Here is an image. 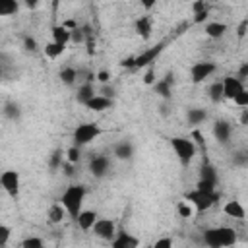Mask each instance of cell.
<instances>
[{
	"label": "cell",
	"instance_id": "cell-1",
	"mask_svg": "<svg viewBox=\"0 0 248 248\" xmlns=\"http://www.w3.org/2000/svg\"><path fill=\"white\" fill-rule=\"evenodd\" d=\"M85 194H87V188L83 184H70L64 192H62V205L66 207L68 215L76 221V217L79 215L81 211V205H83V200H85Z\"/></svg>",
	"mask_w": 248,
	"mask_h": 248
},
{
	"label": "cell",
	"instance_id": "cell-2",
	"mask_svg": "<svg viewBox=\"0 0 248 248\" xmlns=\"http://www.w3.org/2000/svg\"><path fill=\"white\" fill-rule=\"evenodd\" d=\"M234 242H236V232L231 227H211L203 231V244L211 248L232 246Z\"/></svg>",
	"mask_w": 248,
	"mask_h": 248
},
{
	"label": "cell",
	"instance_id": "cell-3",
	"mask_svg": "<svg viewBox=\"0 0 248 248\" xmlns=\"http://www.w3.org/2000/svg\"><path fill=\"white\" fill-rule=\"evenodd\" d=\"M103 134V128L97 124V122H83V124H78L74 134H72V140H74V145H87L91 143L95 138H99Z\"/></svg>",
	"mask_w": 248,
	"mask_h": 248
},
{
	"label": "cell",
	"instance_id": "cell-4",
	"mask_svg": "<svg viewBox=\"0 0 248 248\" xmlns=\"http://www.w3.org/2000/svg\"><path fill=\"white\" fill-rule=\"evenodd\" d=\"M186 202H190L198 211H207L213 203L219 202V192H205V190H200V188H194L186 194Z\"/></svg>",
	"mask_w": 248,
	"mask_h": 248
},
{
	"label": "cell",
	"instance_id": "cell-5",
	"mask_svg": "<svg viewBox=\"0 0 248 248\" xmlns=\"http://www.w3.org/2000/svg\"><path fill=\"white\" fill-rule=\"evenodd\" d=\"M170 147L174 149V153L182 165H190V161L196 157V145L188 138H182V136L170 138Z\"/></svg>",
	"mask_w": 248,
	"mask_h": 248
},
{
	"label": "cell",
	"instance_id": "cell-6",
	"mask_svg": "<svg viewBox=\"0 0 248 248\" xmlns=\"http://www.w3.org/2000/svg\"><path fill=\"white\" fill-rule=\"evenodd\" d=\"M0 184L8 196L12 198L19 196V172L17 170H4L0 174Z\"/></svg>",
	"mask_w": 248,
	"mask_h": 248
},
{
	"label": "cell",
	"instance_id": "cell-7",
	"mask_svg": "<svg viewBox=\"0 0 248 248\" xmlns=\"http://www.w3.org/2000/svg\"><path fill=\"white\" fill-rule=\"evenodd\" d=\"M215 70H217V66H215L213 62L202 60V62H196V64L190 68V78H192L194 83H202V81H205Z\"/></svg>",
	"mask_w": 248,
	"mask_h": 248
},
{
	"label": "cell",
	"instance_id": "cell-8",
	"mask_svg": "<svg viewBox=\"0 0 248 248\" xmlns=\"http://www.w3.org/2000/svg\"><path fill=\"white\" fill-rule=\"evenodd\" d=\"M108 170H110V159H108L107 155L97 153V155L91 157V161H89V172H91L95 178L107 176Z\"/></svg>",
	"mask_w": 248,
	"mask_h": 248
},
{
	"label": "cell",
	"instance_id": "cell-9",
	"mask_svg": "<svg viewBox=\"0 0 248 248\" xmlns=\"http://www.w3.org/2000/svg\"><path fill=\"white\" fill-rule=\"evenodd\" d=\"M93 234L103 238V240H112L114 234H116V225L112 219H97L95 225H93Z\"/></svg>",
	"mask_w": 248,
	"mask_h": 248
},
{
	"label": "cell",
	"instance_id": "cell-10",
	"mask_svg": "<svg viewBox=\"0 0 248 248\" xmlns=\"http://www.w3.org/2000/svg\"><path fill=\"white\" fill-rule=\"evenodd\" d=\"M163 43H157L155 46H149V48H145L143 52H140L138 56H136V68H145V66H151L153 62H155V58L161 54V50H163Z\"/></svg>",
	"mask_w": 248,
	"mask_h": 248
},
{
	"label": "cell",
	"instance_id": "cell-11",
	"mask_svg": "<svg viewBox=\"0 0 248 248\" xmlns=\"http://www.w3.org/2000/svg\"><path fill=\"white\" fill-rule=\"evenodd\" d=\"M240 91H244V83L240 78H232V76H227L223 79V93H225V99H234Z\"/></svg>",
	"mask_w": 248,
	"mask_h": 248
},
{
	"label": "cell",
	"instance_id": "cell-12",
	"mask_svg": "<svg viewBox=\"0 0 248 248\" xmlns=\"http://www.w3.org/2000/svg\"><path fill=\"white\" fill-rule=\"evenodd\" d=\"M231 134H232L231 122H227V120H217V122L213 124V138H215L219 143L225 145V143L231 140Z\"/></svg>",
	"mask_w": 248,
	"mask_h": 248
},
{
	"label": "cell",
	"instance_id": "cell-13",
	"mask_svg": "<svg viewBox=\"0 0 248 248\" xmlns=\"http://www.w3.org/2000/svg\"><path fill=\"white\" fill-rule=\"evenodd\" d=\"M97 219H99V215H97L95 209H81L79 215L76 217V223H78V227L81 231H91Z\"/></svg>",
	"mask_w": 248,
	"mask_h": 248
},
{
	"label": "cell",
	"instance_id": "cell-14",
	"mask_svg": "<svg viewBox=\"0 0 248 248\" xmlns=\"http://www.w3.org/2000/svg\"><path fill=\"white\" fill-rule=\"evenodd\" d=\"M85 107H87L89 110H93V112H103V110H107V108L112 107V99H110V97H105V95H101V93H95L93 99H89Z\"/></svg>",
	"mask_w": 248,
	"mask_h": 248
},
{
	"label": "cell",
	"instance_id": "cell-15",
	"mask_svg": "<svg viewBox=\"0 0 248 248\" xmlns=\"http://www.w3.org/2000/svg\"><path fill=\"white\" fill-rule=\"evenodd\" d=\"M153 89H155V93L159 97L170 99V95H172V74H167L163 79H157L153 83Z\"/></svg>",
	"mask_w": 248,
	"mask_h": 248
},
{
	"label": "cell",
	"instance_id": "cell-16",
	"mask_svg": "<svg viewBox=\"0 0 248 248\" xmlns=\"http://www.w3.org/2000/svg\"><path fill=\"white\" fill-rule=\"evenodd\" d=\"M112 153H114V157L120 159V161H130V159L134 157V145H132L128 140H122V141H118V143L112 147Z\"/></svg>",
	"mask_w": 248,
	"mask_h": 248
},
{
	"label": "cell",
	"instance_id": "cell-17",
	"mask_svg": "<svg viewBox=\"0 0 248 248\" xmlns=\"http://www.w3.org/2000/svg\"><path fill=\"white\" fill-rule=\"evenodd\" d=\"M151 31H153V19H151V16H141V17L136 19V33L141 39H149L151 37Z\"/></svg>",
	"mask_w": 248,
	"mask_h": 248
},
{
	"label": "cell",
	"instance_id": "cell-18",
	"mask_svg": "<svg viewBox=\"0 0 248 248\" xmlns=\"http://www.w3.org/2000/svg\"><path fill=\"white\" fill-rule=\"evenodd\" d=\"M223 213L227 217H232V219H244L246 211H244V205L238 202V200H231L223 205Z\"/></svg>",
	"mask_w": 248,
	"mask_h": 248
},
{
	"label": "cell",
	"instance_id": "cell-19",
	"mask_svg": "<svg viewBox=\"0 0 248 248\" xmlns=\"http://www.w3.org/2000/svg\"><path fill=\"white\" fill-rule=\"evenodd\" d=\"M110 244H112L114 248H134V246L140 244V240L134 238L130 232H118V236H114V238L110 240Z\"/></svg>",
	"mask_w": 248,
	"mask_h": 248
},
{
	"label": "cell",
	"instance_id": "cell-20",
	"mask_svg": "<svg viewBox=\"0 0 248 248\" xmlns=\"http://www.w3.org/2000/svg\"><path fill=\"white\" fill-rule=\"evenodd\" d=\"M207 118V110L205 108H200V107H192L186 110V120L190 126H200L202 122H205Z\"/></svg>",
	"mask_w": 248,
	"mask_h": 248
},
{
	"label": "cell",
	"instance_id": "cell-21",
	"mask_svg": "<svg viewBox=\"0 0 248 248\" xmlns=\"http://www.w3.org/2000/svg\"><path fill=\"white\" fill-rule=\"evenodd\" d=\"M227 23H223V21H209L207 25H205V35L209 37V39H221L225 33H227Z\"/></svg>",
	"mask_w": 248,
	"mask_h": 248
},
{
	"label": "cell",
	"instance_id": "cell-22",
	"mask_svg": "<svg viewBox=\"0 0 248 248\" xmlns=\"http://www.w3.org/2000/svg\"><path fill=\"white\" fill-rule=\"evenodd\" d=\"M52 41L62 43V45H68L72 41V29H68L64 23L62 25H54L52 27Z\"/></svg>",
	"mask_w": 248,
	"mask_h": 248
},
{
	"label": "cell",
	"instance_id": "cell-23",
	"mask_svg": "<svg viewBox=\"0 0 248 248\" xmlns=\"http://www.w3.org/2000/svg\"><path fill=\"white\" fill-rule=\"evenodd\" d=\"M93 95H95V91H93L91 81H85V83L79 85V89H78V93H76V101L81 103V105H87V101L93 99Z\"/></svg>",
	"mask_w": 248,
	"mask_h": 248
},
{
	"label": "cell",
	"instance_id": "cell-24",
	"mask_svg": "<svg viewBox=\"0 0 248 248\" xmlns=\"http://www.w3.org/2000/svg\"><path fill=\"white\" fill-rule=\"evenodd\" d=\"M66 215H68V211H66V207H64L62 203H52L50 209H48V221H50L52 225L62 223V219H64Z\"/></svg>",
	"mask_w": 248,
	"mask_h": 248
},
{
	"label": "cell",
	"instance_id": "cell-25",
	"mask_svg": "<svg viewBox=\"0 0 248 248\" xmlns=\"http://www.w3.org/2000/svg\"><path fill=\"white\" fill-rule=\"evenodd\" d=\"M4 116L10 118V120H17V118L21 116V107H19L16 101L4 103Z\"/></svg>",
	"mask_w": 248,
	"mask_h": 248
},
{
	"label": "cell",
	"instance_id": "cell-26",
	"mask_svg": "<svg viewBox=\"0 0 248 248\" xmlns=\"http://www.w3.org/2000/svg\"><path fill=\"white\" fill-rule=\"evenodd\" d=\"M64 50H66V45L56 43V41H50V43H46V46H45V54H46L48 58H58Z\"/></svg>",
	"mask_w": 248,
	"mask_h": 248
},
{
	"label": "cell",
	"instance_id": "cell-27",
	"mask_svg": "<svg viewBox=\"0 0 248 248\" xmlns=\"http://www.w3.org/2000/svg\"><path fill=\"white\" fill-rule=\"evenodd\" d=\"M207 93H209V99H211L213 103H219L221 99H225V93H223V81H215V83H211L209 89H207Z\"/></svg>",
	"mask_w": 248,
	"mask_h": 248
},
{
	"label": "cell",
	"instance_id": "cell-28",
	"mask_svg": "<svg viewBox=\"0 0 248 248\" xmlns=\"http://www.w3.org/2000/svg\"><path fill=\"white\" fill-rule=\"evenodd\" d=\"M19 10L17 0H0V16H12Z\"/></svg>",
	"mask_w": 248,
	"mask_h": 248
},
{
	"label": "cell",
	"instance_id": "cell-29",
	"mask_svg": "<svg viewBox=\"0 0 248 248\" xmlns=\"http://www.w3.org/2000/svg\"><path fill=\"white\" fill-rule=\"evenodd\" d=\"M60 79H62V83H66V85H74L76 79H78V72H76L72 66H66V68L60 70Z\"/></svg>",
	"mask_w": 248,
	"mask_h": 248
},
{
	"label": "cell",
	"instance_id": "cell-30",
	"mask_svg": "<svg viewBox=\"0 0 248 248\" xmlns=\"http://www.w3.org/2000/svg\"><path fill=\"white\" fill-rule=\"evenodd\" d=\"M62 149H54L52 153H50V157H48V169L50 170H58V169H62V165H64V161H62Z\"/></svg>",
	"mask_w": 248,
	"mask_h": 248
},
{
	"label": "cell",
	"instance_id": "cell-31",
	"mask_svg": "<svg viewBox=\"0 0 248 248\" xmlns=\"http://www.w3.org/2000/svg\"><path fill=\"white\" fill-rule=\"evenodd\" d=\"M200 178L217 186V172H215V169H213L211 165H203V167H202V170H200Z\"/></svg>",
	"mask_w": 248,
	"mask_h": 248
},
{
	"label": "cell",
	"instance_id": "cell-32",
	"mask_svg": "<svg viewBox=\"0 0 248 248\" xmlns=\"http://www.w3.org/2000/svg\"><path fill=\"white\" fill-rule=\"evenodd\" d=\"M81 159V147L79 145H72L68 151H66V161H70V163H78Z\"/></svg>",
	"mask_w": 248,
	"mask_h": 248
},
{
	"label": "cell",
	"instance_id": "cell-33",
	"mask_svg": "<svg viewBox=\"0 0 248 248\" xmlns=\"http://www.w3.org/2000/svg\"><path fill=\"white\" fill-rule=\"evenodd\" d=\"M192 207H194V205H192L190 202H186V200H184V202H178L176 211H178V215H180V217H192V211H194Z\"/></svg>",
	"mask_w": 248,
	"mask_h": 248
},
{
	"label": "cell",
	"instance_id": "cell-34",
	"mask_svg": "<svg viewBox=\"0 0 248 248\" xmlns=\"http://www.w3.org/2000/svg\"><path fill=\"white\" fill-rule=\"evenodd\" d=\"M43 238L39 236H29L25 240H21V248H43Z\"/></svg>",
	"mask_w": 248,
	"mask_h": 248
},
{
	"label": "cell",
	"instance_id": "cell-35",
	"mask_svg": "<svg viewBox=\"0 0 248 248\" xmlns=\"http://www.w3.org/2000/svg\"><path fill=\"white\" fill-rule=\"evenodd\" d=\"M10 234H12V229L8 225H0V246H6L8 244Z\"/></svg>",
	"mask_w": 248,
	"mask_h": 248
},
{
	"label": "cell",
	"instance_id": "cell-36",
	"mask_svg": "<svg viewBox=\"0 0 248 248\" xmlns=\"http://www.w3.org/2000/svg\"><path fill=\"white\" fill-rule=\"evenodd\" d=\"M232 103H234V105H238V107H242V108H244V107H248V89L240 91V93L232 99Z\"/></svg>",
	"mask_w": 248,
	"mask_h": 248
},
{
	"label": "cell",
	"instance_id": "cell-37",
	"mask_svg": "<svg viewBox=\"0 0 248 248\" xmlns=\"http://www.w3.org/2000/svg\"><path fill=\"white\" fill-rule=\"evenodd\" d=\"M83 41H85V33L79 27H74L72 29V43H83Z\"/></svg>",
	"mask_w": 248,
	"mask_h": 248
},
{
	"label": "cell",
	"instance_id": "cell-38",
	"mask_svg": "<svg viewBox=\"0 0 248 248\" xmlns=\"http://www.w3.org/2000/svg\"><path fill=\"white\" fill-rule=\"evenodd\" d=\"M143 81H145L147 85H153V83H155V68H153V64H151V66H147V72H145Z\"/></svg>",
	"mask_w": 248,
	"mask_h": 248
},
{
	"label": "cell",
	"instance_id": "cell-39",
	"mask_svg": "<svg viewBox=\"0 0 248 248\" xmlns=\"http://www.w3.org/2000/svg\"><path fill=\"white\" fill-rule=\"evenodd\" d=\"M246 33H248V19H242V21H240V25L236 27V37H238V39H242Z\"/></svg>",
	"mask_w": 248,
	"mask_h": 248
},
{
	"label": "cell",
	"instance_id": "cell-40",
	"mask_svg": "<svg viewBox=\"0 0 248 248\" xmlns=\"http://www.w3.org/2000/svg\"><path fill=\"white\" fill-rule=\"evenodd\" d=\"M23 46H25V50L35 52V50H37V41H35L33 37H25V39H23Z\"/></svg>",
	"mask_w": 248,
	"mask_h": 248
},
{
	"label": "cell",
	"instance_id": "cell-41",
	"mask_svg": "<svg viewBox=\"0 0 248 248\" xmlns=\"http://www.w3.org/2000/svg\"><path fill=\"white\" fill-rule=\"evenodd\" d=\"M203 10H207V2H205V0H194V4H192V12L198 14V12H203Z\"/></svg>",
	"mask_w": 248,
	"mask_h": 248
},
{
	"label": "cell",
	"instance_id": "cell-42",
	"mask_svg": "<svg viewBox=\"0 0 248 248\" xmlns=\"http://www.w3.org/2000/svg\"><path fill=\"white\" fill-rule=\"evenodd\" d=\"M207 16H209V12H207V10L194 14V23H202V21H205V19H207Z\"/></svg>",
	"mask_w": 248,
	"mask_h": 248
},
{
	"label": "cell",
	"instance_id": "cell-43",
	"mask_svg": "<svg viewBox=\"0 0 248 248\" xmlns=\"http://www.w3.org/2000/svg\"><path fill=\"white\" fill-rule=\"evenodd\" d=\"M97 79H99L101 83H108V81H110V72H107V70H101V72L97 74Z\"/></svg>",
	"mask_w": 248,
	"mask_h": 248
},
{
	"label": "cell",
	"instance_id": "cell-44",
	"mask_svg": "<svg viewBox=\"0 0 248 248\" xmlns=\"http://www.w3.org/2000/svg\"><path fill=\"white\" fill-rule=\"evenodd\" d=\"M62 170H64V174H66V176H72V174H74V163L66 161V163L62 165Z\"/></svg>",
	"mask_w": 248,
	"mask_h": 248
},
{
	"label": "cell",
	"instance_id": "cell-45",
	"mask_svg": "<svg viewBox=\"0 0 248 248\" xmlns=\"http://www.w3.org/2000/svg\"><path fill=\"white\" fill-rule=\"evenodd\" d=\"M165 246H172V238H161L155 242V248H165Z\"/></svg>",
	"mask_w": 248,
	"mask_h": 248
},
{
	"label": "cell",
	"instance_id": "cell-46",
	"mask_svg": "<svg viewBox=\"0 0 248 248\" xmlns=\"http://www.w3.org/2000/svg\"><path fill=\"white\" fill-rule=\"evenodd\" d=\"M238 78H248V62H242L240 68H238Z\"/></svg>",
	"mask_w": 248,
	"mask_h": 248
},
{
	"label": "cell",
	"instance_id": "cell-47",
	"mask_svg": "<svg viewBox=\"0 0 248 248\" xmlns=\"http://www.w3.org/2000/svg\"><path fill=\"white\" fill-rule=\"evenodd\" d=\"M248 161V155L246 153H236V157H234V163L236 165H244Z\"/></svg>",
	"mask_w": 248,
	"mask_h": 248
},
{
	"label": "cell",
	"instance_id": "cell-48",
	"mask_svg": "<svg viewBox=\"0 0 248 248\" xmlns=\"http://www.w3.org/2000/svg\"><path fill=\"white\" fill-rule=\"evenodd\" d=\"M240 124L242 126H248V107H244L242 112H240Z\"/></svg>",
	"mask_w": 248,
	"mask_h": 248
},
{
	"label": "cell",
	"instance_id": "cell-49",
	"mask_svg": "<svg viewBox=\"0 0 248 248\" xmlns=\"http://www.w3.org/2000/svg\"><path fill=\"white\" fill-rule=\"evenodd\" d=\"M101 95H105V97H110V99H112V97H114V89H112L110 85L107 87V83H105V87H103V91H101Z\"/></svg>",
	"mask_w": 248,
	"mask_h": 248
},
{
	"label": "cell",
	"instance_id": "cell-50",
	"mask_svg": "<svg viewBox=\"0 0 248 248\" xmlns=\"http://www.w3.org/2000/svg\"><path fill=\"white\" fill-rule=\"evenodd\" d=\"M120 64H122L124 68H132V66H136V56H134V58H126V60H122Z\"/></svg>",
	"mask_w": 248,
	"mask_h": 248
},
{
	"label": "cell",
	"instance_id": "cell-51",
	"mask_svg": "<svg viewBox=\"0 0 248 248\" xmlns=\"http://www.w3.org/2000/svg\"><path fill=\"white\" fill-rule=\"evenodd\" d=\"M141 2V6L145 8V10H151L155 4H157V0H140Z\"/></svg>",
	"mask_w": 248,
	"mask_h": 248
},
{
	"label": "cell",
	"instance_id": "cell-52",
	"mask_svg": "<svg viewBox=\"0 0 248 248\" xmlns=\"http://www.w3.org/2000/svg\"><path fill=\"white\" fill-rule=\"evenodd\" d=\"M39 2H41V0H23V4H25V6L29 8V10L37 8V6H39Z\"/></svg>",
	"mask_w": 248,
	"mask_h": 248
},
{
	"label": "cell",
	"instance_id": "cell-53",
	"mask_svg": "<svg viewBox=\"0 0 248 248\" xmlns=\"http://www.w3.org/2000/svg\"><path fill=\"white\" fill-rule=\"evenodd\" d=\"M87 52H89V54L95 52V41H93V39H87Z\"/></svg>",
	"mask_w": 248,
	"mask_h": 248
},
{
	"label": "cell",
	"instance_id": "cell-54",
	"mask_svg": "<svg viewBox=\"0 0 248 248\" xmlns=\"http://www.w3.org/2000/svg\"><path fill=\"white\" fill-rule=\"evenodd\" d=\"M52 4H54V10H56V6H58V0H52Z\"/></svg>",
	"mask_w": 248,
	"mask_h": 248
}]
</instances>
